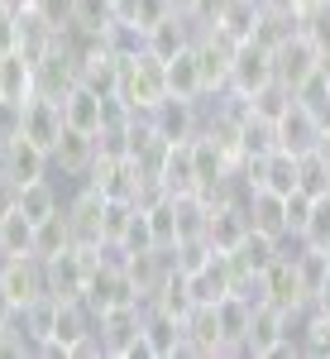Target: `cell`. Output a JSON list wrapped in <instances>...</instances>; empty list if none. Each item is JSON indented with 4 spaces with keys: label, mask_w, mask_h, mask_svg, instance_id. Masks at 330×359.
<instances>
[{
    "label": "cell",
    "mask_w": 330,
    "mask_h": 359,
    "mask_svg": "<svg viewBox=\"0 0 330 359\" xmlns=\"http://www.w3.org/2000/svg\"><path fill=\"white\" fill-rule=\"evenodd\" d=\"M96 264H101V245L96 249H62L53 259H43V283H48V297L53 302H82L86 297V283L96 273Z\"/></svg>",
    "instance_id": "cell-1"
},
{
    "label": "cell",
    "mask_w": 330,
    "mask_h": 359,
    "mask_svg": "<svg viewBox=\"0 0 330 359\" xmlns=\"http://www.w3.org/2000/svg\"><path fill=\"white\" fill-rule=\"evenodd\" d=\"M120 101H130L139 115H149L158 101L167 96V72H163V62L149 53H130V57H120V91H115Z\"/></svg>",
    "instance_id": "cell-2"
},
{
    "label": "cell",
    "mask_w": 330,
    "mask_h": 359,
    "mask_svg": "<svg viewBox=\"0 0 330 359\" xmlns=\"http://www.w3.org/2000/svg\"><path fill=\"white\" fill-rule=\"evenodd\" d=\"M268 82H277L273 48H263L259 39H245V43H235V57H230V91H240V96H254V91H263Z\"/></svg>",
    "instance_id": "cell-3"
},
{
    "label": "cell",
    "mask_w": 330,
    "mask_h": 359,
    "mask_svg": "<svg viewBox=\"0 0 330 359\" xmlns=\"http://www.w3.org/2000/svg\"><path fill=\"white\" fill-rule=\"evenodd\" d=\"M0 287L10 292V302L25 311L29 302L48 297V283H43V259L34 254H5L0 259Z\"/></svg>",
    "instance_id": "cell-4"
},
{
    "label": "cell",
    "mask_w": 330,
    "mask_h": 359,
    "mask_svg": "<svg viewBox=\"0 0 330 359\" xmlns=\"http://www.w3.org/2000/svg\"><path fill=\"white\" fill-rule=\"evenodd\" d=\"M96 335H101L106 355L130 359V350H135L139 335H144V306H139V302H125V306L101 311V316H96Z\"/></svg>",
    "instance_id": "cell-5"
},
{
    "label": "cell",
    "mask_w": 330,
    "mask_h": 359,
    "mask_svg": "<svg viewBox=\"0 0 330 359\" xmlns=\"http://www.w3.org/2000/svg\"><path fill=\"white\" fill-rule=\"evenodd\" d=\"M273 67H277V82L297 91L311 72H321V67H326V53H321V48L306 39L302 29H297L287 43H277V48H273Z\"/></svg>",
    "instance_id": "cell-6"
},
{
    "label": "cell",
    "mask_w": 330,
    "mask_h": 359,
    "mask_svg": "<svg viewBox=\"0 0 330 359\" xmlns=\"http://www.w3.org/2000/svg\"><path fill=\"white\" fill-rule=\"evenodd\" d=\"M67 221H72V245H82V249L106 245V230H101V221H106V196L86 182L82 192L67 201Z\"/></svg>",
    "instance_id": "cell-7"
},
{
    "label": "cell",
    "mask_w": 330,
    "mask_h": 359,
    "mask_svg": "<svg viewBox=\"0 0 330 359\" xmlns=\"http://www.w3.org/2000/svg\"><path fill=\"white\" fill-rule=\"evenodd\" d=\"M149 125L167 139V144H182L201 130V101H182V96H163L153 111H149Z\"/></svg>",
    "instance_id": "cell-8"
},
{
    "label": "cell",
    "mask_w": 330,
    "mask_h": 359,
    "mask_svg": "<svg viewBox=\"0 0 330 359\" xmlns=\"http://www.w3.org/2000/svg\"><path fill=\"white\" fill-rule=\"evenodd\" d=\"M282 340H287V311H282V306H273V302H254V321H249L245 355L273 359Z\"/></svg>",
    "instance_id": "cell-9"
},
{
    "label": "cell",
    "mask_w": 330,
    "mask_h": 359,
    "mask_svg": "<svg viewBox=\"0 0 330 359\" xmlns=\"http://www.w3.org/2000/svg\"><path fill=\"white\" fill-rule=\"evenodd\" d=\"M321 120L306 111L302 101H292L287 111H282V120H277V149H287V154H311V149H321Z\"/></svg>",
    "instance_id": "cell-10"
},
{
    "label": "cell",
    "mask_w": 330,
    "mask_h": 359,
    "mask_svg": "<svg viewBox=\"0 0 330 359\" xmlns=\"http://www.w3.org/2000/svg\"><path fill=\"white\" fill-rule=\"evenodd\" d=\"M96 154H101V144H96V135H82V130H62V139L53 144V154H48V163L62 172V177H86L91 172V163H96Z\"/></svg>",
    "instance_id": "cell-11"
},
{
    "label": "cell",
    "mask_w": 330,
    "mask_h": 359,
    "mask_svg": "<svg viewBox=\"0 0 330 359\" xmlns=\"http://www.w3.org/2000/svg\"><path fill=\"white\" fill-rule=\"evenodd\" d=\"M67 120H62V101H48V96H29L25 101V139H34L43 154H53V144L62 139Z\"/></svg>",
    "instance_id": "cell-12"
},
{
    "label": "cell",
    "mask_w": 330,
    "mask_h": 359,
    "mask_svg": "<svg viewBox=\"0 0 330 359\" xmlns=\"http://www.w3.org/2000/svg\"><path fill=\"white\" fill-rule=\"evenodd\" d=\"M263 302H273L282 306V311H302L306 302V292H302V278H297V264L282 254L273 269H263Z\"/></svg>",
    "instance_id": "cell-13"
},
{
    "label": "cell",
    "mask_w": 330,
    "mask_h": 359,
    "mask_svg": "<svg viewBox=\"0 0 330 359\" xmlns=\"http://www.w3.org/2000/svg\"><path fill=\"white\" fill-rule=\"evenodd\" d=\"M216 321H220V340H225V355H245L249 340V321H254V302L240 292H225L216 302Z\"/></svg>",
    "instance_id": "cell-14"
},
{
    "label": "cell",
    "mask_w": 330,
    "mask_h": 359,
    "mask_svg": "<svg viewBox=\"0 0 330 359\" xmlns=\"http://www.w3.org/2000/svg\"><path fill=\"white\" fill-rule=\"evenodd\" d=\"M182 326H187V345H182V355H225L220 321H216V302H196L192 311L182 316Z\"/></svg>",
    "instance_id": "cell-15"
},
{
    "label": "cell",
    "mask_w": 330,
    "mask_h": 359,
    "mask_svg": "<svg viewBox=\"0 0 330 359\" xmlns=\"http://www.w3.org/2000/svg\"><path fill=\"white\" fill-rule=\"evenodd\" d=\"M144 345H149V355H153V359L182 355V345H187V326H182V316H167V311L144 306Z\"/></svg>",
    "instance_id": "cell-16"
},
{
    "label": "cell",
    "mask_w": 330,
    "mask_h": 359,
    "mask_svg": "<svg viewBox=\"0 0 330 359\" xmlns=\"http://www.w3.org/2000/svg\"><path fill=\"white\" fill-rule=\"evenodd\" d=\"M249 230H254V225H249L245 201H235V206H216V211H211V221H206V240H211L216 254H235V249L245 245Z\"/></svg>",
    "instance_id": "cell-17"
},
{
    "label": "cell",
    "mask_w": 330,
    "mask_h": 359,
    "mask_svg": "<svg viewBox=\"0 0 330 359\" xmlns=\"http://www.w3.org/2000/svg\"><path fill=\"white\" fill-rule=\"evenodd\" d=\"M62 120H67L72 130H82V135H101V130H106V96H96L91 86L77 82L62 96Z\"/></svg>",
    "instance_id": "cell-18"
},
{
    "label": "cell",
    "mask_w": 330,
    "mask_h": 359,
    "mask_svg": "<svg viewBox=\"0 0 330 359\" xmlns=\"http://www.w3.org/2000/svg\"><path fill=\"white\" fill-rule=\"evenodd\" d=\"M48 154L34 144V139L25 135H15V139H5V172L25 187V182H39V177H48Z\"/></svg>",
    "instance_id": "cell-19"
},
{
    "label": "cell",
    "mask_w": 330,
    "mask_h": 359,
    "mask_svg": "<svg viewBox=\"0 0 330 359\" xmlns=\"http://www.w3.org/2000/svg\"><path fill=\"white\" fill-rule=\"evenodd\" d=\"M192 39H196V25L187 20V15H167V20H158V25L144 34V48L158 57V62H167V57L182 53Z\"/></svg>",
    "instance_id": "cell-20"
},
{
    "label": "cell",
    "mask_w": 330,
    "mask_h": 359,
    "mask_svg": "<svg viewBox=\"0 0 330 359\" xmlns=\"http://www.w3.org/2000/svg\"><path fill=\"white\" fill-rule=\"evenodd\" d=\"M163 72H167V96H182V101H206V86H201V62H196V39L177 57H167Z\"/></svg>",
    "instance_id": "cell-21"
},
{
    "label": "cell",
    "mask_w": 330,
    "mask_h": 359,
    "mask_svg": "<svg viewBox=\"0 0 330 359\" xmlns=\"http://www.w3.org/2000/svg\"><path fill=\"white\" fill-rule=\"evenodd\" d=\"M245 211H249V225H254V230L287 240V206H282V196H277V192L254 187V192L245 196Z\"/></svg>",
    "instance_id": "cell-22"
},
{
    "label": "cell",
    "mask_w": 330,
    "mask_h": 359,
    "mask_svg": "<svg viewBox=\"0 0 330 359\" xmlns=\"http://www.w3.org/2000/svg\"><path fill=\"white\" fill-rule=\"evenodd\" d=\"M158 182H163L172 196L201 192V182H196V163H192V139H182V144L167 149V163H163V172H158Z\"/></svg>",
    "instance_id": "cell-23"
},
{
    "label": "cell",
    "mask_w": 330,
    "mask_h": 359,
    "mask_svg": "<svg viewBox=\"0 0 330 359\" xmlns=\"http://www.w3.org/2000/svg\"><path fill=\"white\" fill-rule=\"evenodd\" d=\"M0 96H10V101H29L34 96V57L25 48L0 53Z\"/></svg>",
    "instance_id": "cell-24"
},
{
    "label": "cell",
    "mask_w": 330,
    "mask_h": 359,
    "mask_svg": "<svg viewBox=\"0 0 330 359\" xmlns=\"http://www.w3.org/2000/svg\"><path fill=\"white\" fill-rule=\"evenodd\" d=\"M149 306H153V311H167V316H187V311L196 306V302H192V283H187V273H182V269H167L163 283L153 287Z\"/></svg>",
    "instance_id": "cell-25"
},
{
    "label": "cell",
    "mask_w": 330,
    "mask_h": 359,
    "mask_svg": "<svg viewBox=\"0 0 330 359\" xmlns=\"http://www.w3.org/2000/svg\"><path fill=\"white\" fill-rule=\"evenodd\" d=\"M62 249H72V221H67V206L34 221V259H53Z\"/></svg>",
    "instance_id": "cell-26"
},
{
    "label": "cell",
    "mask_w": 330,
    "mask_h": 359,
    "mask_svg": "<svg viewBox=\"0 0 330 359\" xmlns=\"http://www.w3.org/2000/svg\"><path fill=\"white\" fill-rule=\"evenodd\" d=\"M259 187H268V192H277V196L297 192V154H287V149H273V154H263Z\"/></svg>",
    "instance_id": "cell-27"
},
{
    "label": "cell",
    "mask_w": 330,
    "mask_h": 359,
    "mask_svg": "<svg viewBox=\"0 0 330 359\" xmlns=\"http://www.w3.org/2000/svg\"><path fill=\"white\" fill-rule=\"evenodd\" d=\"M259 15H263V5L259 0H230V10L220 15V34L225 39H235V43H245V39H254V25H259Z\"/></svg>",
    "instance_id": "cell-28"
},
{
    "label": "cell",
    "mask_w": 330,
    "mask_h": 359,
    "mask_svg": "<svg viewBox=\"0 0 330 359\" xmlns=\"http://www.w3.org/2000/svg\"><path fill=\"white\" fill-rule=\"evenodd\" d=\"M20 211H25L29 221H43V216L62 211V196H57V187L48 177H39V182H25L20 187Z\"/></svg>",
    "instance_id": "cell-29"
},
{
    "label": "cell",
    "mask_w": 330,
    "mask_h": 359,
    "mask_svg": "<svg viewBox=\"0 0 330 359\" xmlns=\"http://www.w3.org/2000/svg\"><path fill=\"white\" fill-rule=\"evenodd\" d=\"M235 254L245 259L254 273H263V269H273L277 259H282V240H277V235H263V230H249L245 245L235 249Z\"/></svg>",
    "instance_id": "cell-30"
},
{
    "label": "cell",
    "mask_w": 330,
    "mask_h": 359,
    "mask_svg": "<svg viewBox=\"0 0 330 359\" xmlns=\"http://www.w3.org/2000/svg\"><path fill=\"white\" fill-rule=\"evenodd\" d=\"M149 211V230H153V249H172L177 245V201H172V192L163 196V201H153V206H144Z\"/></svg>",
    "instance_id": "cell-31"
},
{
    "label": "cell",
    "mask_w": 330,
    "mask_h": 359,
    "mask_svg": "<svg viewBox=\"0 0 330 359\" xmlns=\"http://www.w3.org/2000/svg\"><path fill=\"white\" fill-rule=\"evenodd\" d=\"M297 187L311 192V196H326L330 192V158L321 154V149H311V154L297 158Z\"/></svg>",
    "instance_id": "cell-32"
},
{
    "label": "cell",
    "mask_w": 330,
    "mask_h": 359,
    "mask_svg": "<svg viewBox=\"0 0 330 359\" xmlns=\"http://www.w3.org/2000/svg\"><path fill=\"white\" fill-rule=\"evenodd\" d=\"M240 149H245V154H273L277 149V125L249 111L245 125H240Z\"/></svg>",
    "instance_id": "cell-33"
},
{
    "label": "cell",
    "mask_w": 330,
    "mask_h": 359,
    "mask_svg": "<svg viewBox=\"0 0 330 359\" xmlns=\"http://www.w3.org/2000/svg\"><path fill=\"white\" fill-rule=\"evenodd\" d=\"M292 101H297V91H292V86L268 82L263 91H254V96H249V111H254V115H263V120H273V125H277V120H282V111H287Z\"/></svg>",
    "instance_id": "cell-34"
},
{
    "label": "cell",
    "mask_w": 330,
    "mask_h": 359,
    "mask_svg": "<svg viewBox=\"0 0 330 359\" xmlns=\"http://www.w3.org/2000/svg\"><path fill=\"white\" fill-rule=\"evenodd\" d=\"M297 240H302L306 249H330V192L311 201V216H306Z\"/></svg>",
    "instance_id": "cell-35"
},
{
    "label": "cell",
    "mask_w": 330,
    "mask_h": 359,
    "mask_svg": "<svg viewBox=\"0 0 330 359\" xmlns=\"http://www.w3.org/2000/svg\"><path fill=\"white\" fill-rule=\"evenodd\" d=\"M72 25L106 34L115 25V0H72Z\"/></svg>",
    "instance_id": "cell-36"
},
{
    "label": "cell",
    "mask_w": 330,
    "mask_h": 359,
    "mask_svg": "<svg viewBox=\"0 0 330 359\" xmlns=\"http://www.w3.org/2000/svg\"><path fill=\"white\" fill-rule=\"evenodd\" d=\"M0 235H5V254H34V221L25 211H10L0 221Z\"/></svg>",
    "instance_id": "cell-37"
},
{
    "label": "cell",
    "mask_w": 330,
    "mask_h": 359,
    "mask_svg": "<svg viewBox=\"0 0 330 359\" xmlns=\"http://www.w3.org/2000/svg\"><path fill=\"white\" fill-rule=\"evenodd\" d=\"M302 34L321 48V53L330 57V0H321V5H311V10H302Z\"/></svg>",
    "instance_id": "cell-38"
},
{
    "label": "cell",
    "mask_w": 330,
    "mask_h": 359,
    "mask_svg": "<svg viewBox=\"0 0 330 359\" xmlns=\"http://www.w3.org/2000/svg\"><path fill=\"white\" fill-rule=\"evenodd\" d=\"M120 249H125V254H149V249H153V230H149V211H144V206H135V216H130V225H125Z\"/></svg>",
    "instance_id": "cell-39"
},
{
    "label": "cell",
    "mask_w": 330,
    "mask_h": 359,
    "mask_svg": "<svg viewBox=\"0 0 330 359\" xmlns=\"http://www.w3.org/2000/svg\"><path fill=\"white\" fill-rule=\"evenodd\" d=\"M311 201H316V196H311V192H302V187H297V192H287V196H282V206H287V235H292V240L302 235L306 216H311Z\"/></svg>",
    "instance_id": "cell-40"
},
{
    "label": "cell",
    "mask_w": 330,
    "mask_h": 359,
    "mask_svg": "<svg viewBox=\"0 0 330 359\" xmlns=\"http://www.w3.org/2000/svg\"><path fill=\"white\" fill-rule=\"evenodd\" d=\"M20 29H25L20 5H0V53H15L20 48Z\"/></svg>",
    "instance_id": "cell-41"
},
{
    "label": "cell",
    "mask_w": 330,
    "mask_h": 359,
    "mask_svg": "<svg viewBox=\"0 0 330 359\" xmlns=\"http://www.w3.org/2000/svg\"><path fill=\"white\" fill-rule=\"evenodd\" d=\"M15 135H25V101L0 96V139H15Z\"/></svg>",
    "instance_id": "cell-42"
},
{
    "label": "cell",
    "mask_w": 330,
    "mask_h": 359,
    "mask_svg": "<svg viewBox=\"0 0 330 359\" xmlns=\"http://www.w3.org/2000/svg\"><path fill=\"white\" fill-rule=\"evenodd\" d=\"M29 10H39V15H43V20H48V25H53L57 34L72 25V0H34Z\"/></svg>",
    "instance_id": "cell-43"
},
{
    "label": "cell",
    "mask_w": 330,
    "mask_h": 359,
    "mask_svg": "<svg viewBox=\"0 0 330 359\" xmlns=\"http://www.w3.org/2000/svg\"><path fill=\"white\" fill-rule=\"evenodd\" d=\"M225 10H230V0H196V10H192V25H196V29H216Z\"/></svg>",
    "instance_id": "cell-44"
},
{
    "label": "cell",
    "mask_w": 330,
    "mask_h": 359,
    "mask_svg": "<svg viewBox=\"0 0 330 359\" xmlns=\"http://www.w3.org/2000/svg\"><path fill=\"white\" fill-rule=\"evenodd\" d=\"M10 211H20V182H15L10 172H0V221H5Z\"/></svg>",
    "instance_id": "cell-45"
},
{
    "label": "cell",
    "mask_w": 330,
    "mask_h": 359,
    "mask_svg": "<svg viewBox=\"0 0 330 359\" xmlns=\"http://www.w3.org/2000/svg\"><path fill=\"white\" fill-rule=\"evenodd\" d=\"M259 5H263V10H273V15H302V10H297V0H259Z\"/></svg>",
    "instance_id": "cell-46"
},
{
    "label": "cell",
    "mask_w": 330,
    "mask_h": 359,
    "mask_svg": "<svg viewBox=\"0 0 330 359\" xmlns=\"http://www.w3.org/2000/svg\"><path fill=\"white\" fill-rule=\"evenodd\" d=\"M15 311H20V306L10 302V292L0 287V326H10V321H15Z\"/></svg>",
    "instance_id": "cell-47"
},
{
    "label": "cell",
    "mask_w": 330,
    "mask_h": 359,
    "mask_svg": "<svg viewBox=\"0 0 330 359\" xmlns=\"http://www.w3.org/2000/svg\"><path fill=\"white\" fill-rule=\"evenodd\" d=\"M311 306H316V311H326V316H330V278L321 283V292L311 297Z\"/></svg>",
    "instance_id": "cell-48"
},
{
    "label": "cell",
    "mask_w": 330,
    "mask_h": 359,
    "mask_svg": "<svg viewBox=\"0 0 330 359\" xmlns=\"http://www.w3.org/2000/svg\"><path fill=\"white\" fill-rule=\"evenodd\" d=\"M172 10H177V15H187V20H192V10H196V0H172Z\"/></svg>",
    "instance_id": "cell-49"
},
{
    "label": "cell",
    "mask_w": 330,
    "mask_h": 359,
    "mask_svg": "<svg viewBox=\"0 0 330 359\" xmlns=\"http://www.w3.org/2000/svg\"><path fill=\"white\" fill-rule=\"evenodd\" d=\"M321 154H326V158H330V125H326V130H321Z\"/></svg>",
    "instance_id": "cell-50"
},
{
    "label": "cell",
    "mask_w": 330,
    "mask_h": 359,
    "mask_svg": "<svg viewBox=\"0 0 330 359\" xmlns=\"http://www.w3.org/2000/svg\"><path fill=\"white\" fill-rule=\"evenodd\" d=\"M0 172H5V139H0Z\"/></svg>",
    "instance_id": "cell-51"
},
{
    "label": "cell",
    "mask_w": 330,
    "mask_h": 359,
    "mask_svg": "<svg viewBox=\"0 0 330 359\" xmlns=\"http://www.w3.org/2000/svg\"><path fill=\"white\" fill-rule=\"evenodd\" d=\"M0 259H5V235H0Z\"/></svg>",
    "instance_id": "cell-52"
},
{
    "label": "cell",
    "mask_w": 330,
    "mask_h": 359,
    "mask_svg": "<svg viewBox=\"0 0 330 359\" xmlns=\"http://www.w3.org/2000/svg\"><path fill=\"white\" fill-rule=\"evenodd\" d=\"M0 5H20V0H0Z\"/></svg>",
    "instance_id": "cell-53"
},
{
    "label": "cell",
    "mask_w": 330,
    "mask_h": 359,
    "mask_svg": "<svg viewBox=\"0 0 330 359\" xmlns=\"http://www.w3.org/2000/svg\"><path fill=\"white\" fill-rule=\"evenodd\" d=\"M20 5H34V0H20Z\"/></svg>",
    "instance_id": "cell-54"
}]
</instances>
